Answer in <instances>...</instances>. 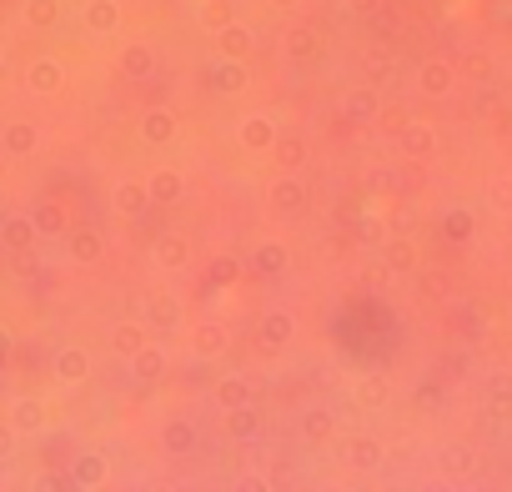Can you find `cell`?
Segmentation results:
<instances>
[{"label": "cell", "instance_id": "obj_38", "mask_svg": "<svg viewBox=\"0 0 512 492\" xmlns=\"http://www.w3.org/2000/svg\"><path fill=\"white\" fill-rule=\"evenodd\" d=\"M36 226H41V236H66L71 231V211L61 201H41L36 206Z\"/></svg>", "mask_w": 512, "mask_h": 492}, {"label": "cell", "instance_id": "obj_13", "mask_svg": "<svg viewBox=\"0 0 512 492\" xmlns=\"http://www.w3.org/2000/svg\"><path fill=\"white\" fill-rule=\"evenodd\" d=\"M397 146H402L407 161H427V156H437V146H442V126L427 121V116H412L407 131L397 136Z\"/></svg>", "mask_w": 512, "mask_h": 492}, {"label": "cell", "instance_id": "obj_17", "mask_svg": "<svg viewBox=\"0 0 512 492\" xmlns=\"http://www.w3.org/2000/svg\"><path fill=\"white\" fill-rule=\"evenodd\" d=\"M377 111H382V96H377L372 81H357V86L342 91V116L352 126H377Z\"/></svg>", "mask_w": 512, "mask_h": 492}, {"label": "cell", "instance_id": "obj_44", "mask_svg": "<svg viewBox=\"0 0 512 492\" xmlns=\"http://www.w3.org/2000/svg\"><path fill=\"white\" fill-rule=\"evenodd\" d=\"M196 16H201V26H206V31H221V26L231 21V11H226V0H216V6H206V11H196Z\"/></svg>", "mask_w": 512, "mask_h": 492}, {"label": "cell", "instance_id": "obj_19", "mask_svg": "<svg viewBox=\"0 0 512 492\" xmlns=\"http://www.w3.org/2000/svg\"><path fill=\"white\" fill-rule=\"evenodd\" d=\"M211 51L216 56H231V61H246L256 51V31L246 21H226L221 31H211Z\"/></svg>", "mask_w": 512, "mask_h": 492}, {"label": "cell", "instance_id": "obj_1", "mask_svg": "<svg viewBox=\"0 0 512 492\" xmlns=\"http://www.w3.org/2000/svg\"><path fill=\"white\" fill-rule=\"evenodd\" d=\"M412 81H417V91H422L427 101H447V96L462 86V71H457L452 56H422Z\"/></svg>", "mask_w": 512, "mask_h": 492}, {"label": "cell", "instance_id": "obj_15", "mask_svg": "<svg viewBox=\"0 0 512 492\" xmlns=\"http://www.w3.org/2000/svg\"><path fill=\"white\" fill-rule=\"evenodd\" d=\"M51 377H56L61 387H81V382L96 377V357H91L86 347H61V352L51 357Z\"/></svg>", "mask_w": 512, "mask_h": 492}, {"label": "cell", "instance_id": "obj_27", "mask_svg": "<svg viewBox=\"0 0 512 492\" xmlns=\"http://www.w3.org/2000/svg\"><path fill=\"white\" fill-rule=\"evenodd\" d=\"M126 372H131L136 382H146V387H151V382H161V377L171 372V357H166V347H161V342H146V347L126 362Z\"/></svg>", "mask_w": 512, "mask_h": 492}, {"label": "cell", "instance_id": "obj_10", "mask_svg": "<svg viewBox=\"0 0 512 492\" xmlns=\"http://www.w3.org/2000/svg\"><path fill=\"white\" fill-rule=\"evenodd\" d=\"M36 241H46V236H41V226H36V211H11L6 221H0V246H6L11 257L36 252Z\"/></svg>", "mask_w": 512, "mask_h": 492}, {"label": "cell", "instance_id": "obj_50", "mask_svg": "<svg viewBox=\"0 0 512 492\" xmlns=\"http://www.w3.org/2000/svg\"><path fill=\"white\" fill-rule=\"evenodd\" d=\"M226 277H236V262L226 257V262H216V282H226Z\"/></svg>", "mask_w": 512, "mask_h": 492}, {"label": "cell", "instance_id": "obj_7", "mask_svg": "<svg viewBox=\"0 0 512 492\" xmlns=\"http://www.w3.org/2000/svg\"><path fill=\"white\" fill-rule=\"evenodd\" d=\"M297 312H287V307H267L262 317H256V342H262L267 352H282V347H292L297 342Z\"/></svg>", "mask_w": 512, "mask_h": 492}, {"label": "cell", "instance_id": "obj_52", "mask_svg": "<svg viewBox=\"0 0 512 492\" xmlns=\"http://www.w3.org/2000/svg\"><path fill=\"white\" fill-rule=\"evenodd\" d=\"M171 6H196V0H171Z\"/></svg>", "mask_w": 512, "mask_h": 492}, {"label": "cell", "instance_id": "obj_29", "mask_svg": "<svg viewBox=\"0 0 512 492\" xmlns=\"http://www.w3.org/2000/svg\"><path fill=\"white\" fill-rule=\"evenodd\" d=\"M146 322L166 337V332H181V302H176V292H151L146 297Z\"/></svg>", "mask_w": 512, "mask_h": 492}, {"label": "cell", "instance_id": "obj_40", "mask_svg": "<svg viewBox=\"0 0 512 492\" xmlns=\"http://www.w3.org/2000/svg\"><path fill=\"white\" fill-rule=\"evenodd\" d=\"M457 71H462V81L482 86V81H492V56L487 51H462L457 56Z\"/></svg>", "mask_w": 512, "mask_h": 492}, {"label": "cell", "instance_id": "obj_35", "mask_svg": "<svg viewBox=\"0 0 512 492\" xmlns=\"http://www.w3.org/2000/svg\"><path fill=\"white\" fill-rule=\"evenodd\" d=\"M437 467H442V477H467L477 467V447L472 442H447L437 452Z\"/></svg>", "mask_w": 512, "mask_h": 492}, {"label": "cell", "instance_id": "obj_8", "mask_svg": "<svg viewBox=\"0 0 512 492\" xmlns=\"http://www.w3.org/2000/svg\"><path fill=\"white\" fill-rule=\"evenodd\" d=\"M267 206L277 216H302L307 211V181H302V171H277L272 186H267Z\"/></svg>", "mask_w": 512, "mask_h": 492}, {"label": "cell", "instance_id": "obj_28", "mask_svg": "<svg viewBox=\"0 0 512 492\" xmlns=\"http://www.w3.org/2000/svg\"><path fill=\"white\" fill-rule=\"evenodd\" d=\"M191 352H196V362H216V357L231 352V332H226L221 322H201V327L191 332Z\"/></svg>", "mask_w": 512, "mask_h": 492}, {"label": "cell", "instance_id": "obj_23", "mask_svg": "<svg viewBox=\"0 0 512 492\" xmlns=\"http://www.w3.org/2000/svg\"><path fill=\"white\" fill-rule=\"evenodd\" d=\"M146 186H151V201H156L161 211H171V206L186 201V176H181L176 166H156V171L146 176Z\"/></svg>", "mask_w": 512, "mask_h": 492}, {"label": "cell", "instance_id": "obj_21", "mask_svg": "<svg viewBox=\"0 0 512 492\" xmlns=\"http://www.w3.org/2000/svg\"><path fill=\"white\" fill-rule=\"evenodd\" d=\"M211 402H216V412H231V407H256V387H251V377L226 372V377H216Z\"/></svg>", "mask_w": 512, "mask_h": 492}, {"label": "cell", "instance_id": "obj_24", "mask_svg": "<svg viewBox=\"0 0 512 492\" xmlns=\"http://www.w3.org/2000/svg\"><path fill=\"white\" fill-rule=\"evenodd\" d=\"M106 477H111V462H106L101 452H81V457L71 462V472H66V482H71L76 492H96V487H106Z\"/></svg>", "mask_w": 512, "mask_h": 492}, {"label": "cell", "instance_id": "obj_43", "mask_svg": "<svg viewBox=\"0 0 512 492\" xmlns=\"http://www.w3.org/2000/svg\"><path fill=\"white\" fill-rule=\"evenodd\" d=\"M487 201H492L497 211H512V181H507V176H497V181L487 186Z\"/></svg>", "mask_w": 512, "mask_h": 492}, {"label": "cell", "instance_id": "obj_18", "mask_svg": "<svg viewBox=\"0 0 512 492\" xmlns=\"http://www.w3.org/2000/svg\"><path fill=\"white\" fill-rule=\"evenodd\" d=\"M161 452L166 457H191L201 452V427L191 417H166L161 422Z\"/></svg>", "mask_w": 512, "mask_h": 492}, {"label": "cell", "instance_id": "obj_26", "mask_svg": "<svg viewBox=\"0 0 512 492\" xmlns=\"http://www.w3.org/2000/svg\"><path fill=\"white\" fill-rule=\"evenodd\" d=\"M116 66H121L126 81H151V76H156V46H146V41H126L121 56H116Z\"/></svg>", "mask_w": 512, "mask_h": 492}, {"label": "cell", "instance_id": "obj_42", "mask_svg": "<svg viewBox=\"0 0 512 492\" xmlns=\"http://www.w3.org/2000/svg\"><path fill=\"white\" fill-rule=\"evenodd\" d=\"M417 287H422V297L442 302V297H447V272H437V267H422V272H417Z\"/></svg>", "mask_w": 512, "mask_h": 492}, {"label": "cell", "instance_id": "obj_14", "mask_svg": "<svg viewBox=\"0 0 512 492\" xmlns=\"http://www.w3.org/2000/svg\"><path fill=\"white\" fill-rule=\"evenodd\" d=\"M191 257H196V246H191L186 231H161V236L151 241V262H156L161 272H186Z\"/></svg>", "mask_w": 512, "mask_h": 492}, {"label": "cell", "instance_id": "obj_6", "mask_svg": "<svg viewBox=\"0 0 512 492\" xmlns=\"http://www.w3.org/2000/svg\"><path fill=\"white\" fill-rule=\"evenodd\" d=\"M146 342H156V327H151L146 317H121V322L106 332V347H111L116 362H131Z\"/></svg>", "mask_w": 512, "mask_h": 492}, {"label": "cell", "instance_id": "obj_32", "mask_svg": "<svg viewBox=\"0 0 512 492\" xmlns=\"http://www.w3.org/2000/svg\"><path fill=\"white\" fill-rule=\"evenodd\" d=\"M307 156H312V146H307L297 131H282V136H277V146H272L277 171H302V166H307Z\"/></svg>", "mask_w": 512, "mask_h": 492}, {"label": "cell", "instance_id": "obj_36", "mask_svg": "<svg viewBox=\"0 0 512 492\" xmlns=\"http://www.w3.org/2000/svg\"><path fill=\"white\" fill-rule=\"evenodd\" d=\"M302 437H307L312 447H327V442L337 437V412H327V407L302 412Z\"/></svg>", "mask_w": 512, "mask_h": 492}, {"label": "cell", "instance_id": "obj_46", "mask_svg": "<svg viewBox=\"0 0 512 492\" xmlns=\"http://www.w3.org/2000/svg\"><path fill=\"white\" fill-rule=\"evenodd\" d=\"M272 487V477H262V472H241L236 477V492H267Z\"/></svg>", "mask_w": 512, "mask_h": 492}, {"label": "cell", "instance_id": "obj_48", "mask_svg": "<svg viewBox=\"0 0 512 492\" xmlns=\"http://www.w3.org/2000/svg\"><path fill=\"white\" fill-rule=\"evenodd\" d=\"M372 76H377V81H387V76H392V61H387V56H377V61H372Z\"/></svg>", "mask_w": 512, "mask_h": 492}, {"label": "cell", "instance_id": "obj_49", "mask_svg": "<svg viewBox=\"0 0 512 492\" xmlns=\"http://www.w3.org/2000/svg\"><path fill=\"white\" fill-rule=\"evenodd\" d=\"M36 487H41V492H56V487H61V477H56V472H41V477H36Z\"/></svg>", "mask_w": 512, "mask_h": 492}, {"label": "cell", "instance_id": "obj_20", "mask_svg": "<svg viewBox=\"0 0 512 492\" xmlns=\"http://www.w3.org/2000/svg\"><path fill=\"white\" fill-rule=\"evenodd\" d=\"M136 131H141L146 146H171V141L181 136V121H176V111H166V106H146L141 121H136Z\"/></svg>", "mask_w": 512, "mask_h": 492}, {"label": "cell", "instance_id": "obj_45", "mask_svg": "<svg viewBox=\"0 0 512 492\" xmlns=\"http://www.w3.org/2000/svg\"><path fill=\"white\" fill-rule=\"evenodd\" d=\"M472 111H477V116H482V121H492V116H497V111H502V106H497V96H492V91H487V81H482V86H477V101H472Z\"/></svg>", "mask_w": 512, "mask_h": 492}, {"label": "cell", "instance_id": "obj_4", "mask_svg": "<svg viewBox=\"0 0 512 492\" xmlns=\"http://www.w3.org/2000/svg\"><path fill=\"white\" fill-rule=\"evenodd\" d=\"M41 141H46V131H41V121H31V116H11L6 126H0V151H6L11 161L36 156Z\"/></svg>", "mask_w": 512, "mask_h": 492}, {"label": "cell", "instance_id": "obj_25", "mask_svg": "<svg viewBox=\"0 0 512 492\" xmlns=\"http://www.w3.org/2000/svg\"><path fill=\"white\" fill-rule=\"evenodd\" d=\"M121 0H86L81 6V26L91 31V36H116L121 31Z\"/></svg>", "mask_w": 512, "mask_h": 492}, {"label": "cell", "instance_id": "obj_3", "mask_svg": "<svg viewBox=\"0 0 512 492\" xmlns=\"http://www.w3.org/2000/svg\"><path fill=\"white\" fill-rule=\"evenodd\" d=\"M277 136H282V126H277V116H267V111H251V116L236 121V146L251 151V156H272Z\"/></svg>", "mask_w": 512, "mask_h": 492}, {"label": "cell", "instance_id": "obj_5", "mask_svg": "<svg viewBox=\"0 0 512 492\" xmlns=\"http://www.w3.org/2000/svg\"><path fill=\"white\" fill-rule=\"evenodd\" d=\"M21 86H26V96H36V101H56V96L66 91V66H61L56 56H36V61L26 66Z\"/></svg>", "mask_w": 512, "mask_h": 492}, {"label": "cell", "instance_id": "obj_16", "mask_svg": "<svg viewBox=\"0 0 512 492\" xmlns=\"http://www.w3.org/2000/svg\"><path fill=\"white\" fill-rule=\"evenodd\" d=\"M282 56H287L292 66H312V61L322 56V31L307 26V21L287 26V31H282Z\"/></svg>", "mask_w": 512, "mask_h": 492}, {"label": "cell", "instance_id": "obj_33", "mask_svg": "<svg viewBox=\"0 0 512 492\" xmlns=\"http://www.w3.org/2000/svg\"><path fill=\"white\" fill-rule=\"evenodd\" d=\"M221 432L231 442H251L256 432H262V412L256 407H231V412H221Z\"/></svg>", "mask_w": 512, "mask_h": 492}, {"label": "cell", "instance_id": "obj_31", "mask_svg": "<svg viewBox=\"0 0 512 492\" xmlns=\"http://www.w3.org/2000/svg\"><path fill=\"white\" fill-rule=\"evenodd\" d=\"M482 402L497 422H512V372H492L482 387Z\"/></svg>", "mask_w": 512, "mask_h": 492}, {"label": "cell", "instance_id": "obj_39", "mask_svg": "<svg viewBox=\"0 0 512 492\" xmlns=\"http://www.w3.org/2000/svg\"><path fill=\"white\" fill-rule=\"evenodd\" d=\"M26 26L31 31H56L61 26V0H26Z\"/></svg>", "mask_w": 512, "mask_h": 492}, {"label": "cell", "instance_id": "obj_34", "mask_svg": "<svg viewBox=\"0 0 512 492\" xmlns=\"http://www.w3.org/2000/svg\"><path fill=\"white\" fill-rule=\"evenodd\" d=\"M387 267L402 272V277H417V272H422V252H417L412 236H392V241H387Z\"/></svg>", "mask_w": 512, "mask_h": 492}, {"label": "cell", "instance_id": "obj_47", "mask_svg": "<svg viewBox=\"0 0 512 492\" xmlns=\"http://www.w3.org/2000/svg\"><path fill=\"white\" fill-rule=\"evenodd\" d=\"M382 6H387V0H347V11H352V16H362V21H367V16H377Z\"/></svg>", "mask_w": 512, "mask_h": 492}, {"label": "cell", "instance_id": "obj_51", "mask_svg": "<svg viewBox=\"0 0 512 492\" xmlns=\"http://www.w3.org/2000/svg\"><path fill=\"white\" fill-rule=\"evenodd\" d=\"M267 6H272V11H297L302 0H267Z\"/></svg>", "mask_w": 512, "mask_h": 492}, {"label": "cell", "instance_id": "obj_2", "mask_svg": "<svg viewBox=\"0 0 512 492\" xmlns=\"http://www.w3.org/2000/svg\"><path fill=\"white\" fill-rule=\"evenodd\" d=\"M337 457H342L347 472H377L387 462V442L377 432H352V437H342V452Z\"/></svg>", "mask_w": 512, "mask_h": 492}, {"label": "cell", "instance_id": "obj_9", "mask_svg": "<svg viewBox=\"0 0 512 492\" xmlns=\"http://www.w3.org/2000/svg\"><path fill=\"white\" fill-rule=\"evenodd\" d=\"M6 422L21 432V437H46L51 432V407H46V397H11V407H6Z\"/></svg>", "mask_w": 512, "mask_h": 492}, {"label": "cell", "instance_id": "obj_11", "mask_svg": "<svg viewBox=\"0 0 512 492\" xmlns=\"http://www.w3.org/2000/svg\"><path fill=\"white\" fill-rule=\"evenodd\" d=\"M201 86L211 96H241L246 91V61H231V56H216L201 66Z\"/></svg>", "mask_w": 512, "mask_h": 492}, {"label": "cell", "instance_id": "obj_41", "mask_svg": "<svg viewBox=\"0 0 512 492\" xmlns=\"http://www.w3.org/2000/svg\"><path fill=\"white\" fill-rule=\"evenodd\" d=\"M407 121H412V116H407L397 101H382V111H377V131H382V136H392V141H397V136L407 131Z\"/></svg>", "mask_w": 512, "mask_h": 492}, {"label": "cell", "instance_id": "obj_30", "mask_svg": "<svg viewBox=\"0 0 512 492\" xmlns=\"http://www.w3.org/2000/svg\"><path fill=\"white\" fill-rule=\"evenodd\" d=\"M352 402H357L362 412H382V407L392 402V382H387V377H377V372H367V377H357V382H352Z\"/></svg>", "mask_w": 512, "mask_h": 492}, {"label": "cell", "instance_id": "obj_37", "mask_svg": "<svg viewBox=\"0 0 512 492\" xmlns=\"http://www.w3.org/2000/svg\"><path fill=\"white\" fill-rule=\"evenodd\" d=\"M287 246L282 241H262V246H256V252H251V267L256 272H262V277H277V272H287Z\"/></svg>", "mask_w": 512, "mask_h": 492}, {"label": "cell", "instance_id": "obj_22", "mask_svg": "<svg viewBox=\"0 0 512 492\" xmlns=\"http://www.w3.org/2000/svg\"><path fill=\"white\" fill-rule=\"evenodd\" d=\"M66 246H71L66 257H71L76 267H96V262L106 257V236H101L96 226H71V231H66Z\"/></svg>", "mask_w": 512, "mask_h": 492}, {"label": "cell", "instance_id": "obj_12", "mask_svg": "<svg viewBox=\"0 0 512 492\" xmlns=\"http://www.w3.org/2000/svg\"><path fill=\"white\" fill-rule=\"evenodd\" d=\"M151 206H156V201H151L146 176H141V181H136V176H121V181L111 186V211H116L121 221H141Z\"/></svg>", "mask_w": 512, "mask_h": 492}]
</instances>
